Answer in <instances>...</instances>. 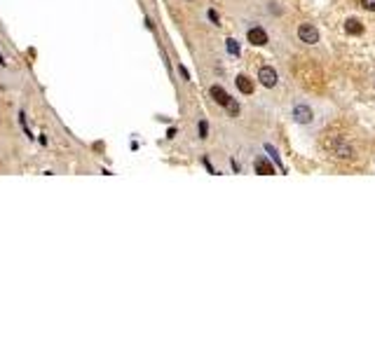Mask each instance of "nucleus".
Instances as JSON below:
<instances>
[{
    "label": "nucleus",
    "mask_w": 375,
    "mask_h": 351,
    "mask_svg": "<svg viewBox=\"0 0 375 351\" xmlns=\"http://www.w3.org/2000/svg\"><path fill=\"white\" fill-rule=\"evenodd\" d=\"M312 117H314L312 108H307V106H296V108H293V119H296V122H300V124H310Z\"/></svg>",
    "instance_id": "obj_4"
},
{
    "label": "nucleus",
    "mask_w": 375,
    "mask_h": 351,
    "mask_svg": "<svg viewBox=\"0 0 375 351\" xmlns=\"http://www.w3.org/2000/svg\"><path fill=\"white\" fill-rule=\"evenodd\" d=\"M253 169H256V173H260V176H272V173H275V166H272L265 157H258V160L253 162Z\"/></svg>",
    "instance_id": "obj_6"
},
{
    "label": "nucleus",
    "mask_w": 375,
    "mask_h": 351,
    "mask_svg": "<svg viewBox=\"0 0 375 351\" xmlns=\"http://www.w3.org/2000/svg\"><path fill=\"white\" fill-rule=\"evenodd\" d=\"M345 33L347 35H359V33H364V23L359 22V19H354V17H350L345 22Z\"/></svg>",
    "instance_id": "obj_7"
},
{
    "label": "nucleus",
    "mask_w": 375,
    "mask_h": 351,
    "mask_svg": "<svg viewBox=\"0 0 375 351\" xmlns=\"http://www.w3.org/2000/svg\"><path fill=\"white\" fill-rule=\"evenodd\" d=\"M209 94H211V98H214V101H216V103H218V106H227V103L232 101V96L227 94V92H225L223 87H218V85H214V87H211V89H209Z\"/></svg>",
    "instance_id": "obj_5"
},
{
    "label": "nucleus",
    "mask_w": 375,
    "mask_h": 351,
    "mask_svg": "<svg viewBox=\"0 0 375 351\" xmlns=\"http://www.w3.org/2000/svg\"><path fill=\"white\" fill-rule=\"evenodd\" d=\"M247 38H249V43L256 45V47H263V45H268V33L263 31L260 26H253V28H249Z\"/></svg>",
    "instance_id": "obj_3"
},
{
    "label": "nucleus",
    "mask_w": 375,
    "mask_h": 351,
    "mask_svg": "<svg viewBox=\"0 0 375 351\" xmlns=\"http://www.w3.org/2000/svg\"><path fill=\"white\" fill-rule=\"evenodd\" d=\"M258 80H260V85L263 87H275L277 85V70L275 68H270V66H263L260 70H258Z\"/></svg>",
    "instance_id": "obj_2"
},
{
    "label": "nucleus",
    "mask_w": 375,
    "mask_h": 351,
    "mask_svg": "<svg viewBox=\"0 0 375 351\" xmlns=\"http://www.w3.org/2000/svg\"><path fill=\"white\" fill-rule=\"evenodd\" d=\"M206 134H209V127H206V122H200V139H206Z\"/></svg>",
    "instance_id": "obj_11"
},
{
    "label": "nucleus",
    "mask_w": 375,
    "mask_h": 351,
    "mask_svg": "<svg viewBox=\"0 0 375 351\" xmlns=\"http://www.w3.org/2000/svg\"><path fill=\"white\" fill-rule=\"evenodd\" d=\"M225 45H227V52L232 54V56H239V43H237L235 38H227Z\"/></svg>",
    "instance_id": "obj_9"
},
{
    "label": "nucleus",
    "mask_w": 375,
    "mask_h": 351,
    "mask_svg": "<svg viewBox=\"0 0 375 351\" xmlns=\"http://www.w3.org/2000/svg\"><path fill=\"white\" fill-rule=\"evenodd\" d=\"M265 150H268V152H270V155H272V160H275V162H277V164H281V160H279V155H277V150H275V148H272V145H265Z\"/></svg>",
    "instance_id": "obj_13"
},
{
    "label": "nucleus",
    "mask_w": 375,
    "mask_h": 351,
    "mask_svg": "<svg viewBox=\"0 0 375 351\" xmlns=\"http://www.w3.org/2000/svg\"><path fill=\"white\" fill-rule=\"evenodd\" d=\"M298 38H300V43H305V45H317L319 43V31H317V26H312V23H300Z\"/></svg>",
    "instance_id": "obj_1"
},
{
    "label": "nucleus",
    "mask_w": 375,
    "mask_h": 351,
    "mask_svg": "<svg viewBox=\"0 0 375 351\" xmlns=\"http://www.w3.org/2000/svg\"><path fill=\"white\" fill-rule=\"evenodd\" d=\"M209 19H211L214 23H218V12H216V10H209Z\"/></svg>",
    "instance_id": "obj_14"
},
{
    "label": "nucleus",
    "mask_w": 375,
    "mask_h": 351,
    "mask_svg": "<svg viewBox=\"0 0 375 351\" xmlns=\"http://www.w3.org/2000/svg\"><path fill=\"white\" fill-rule=\"evenodd\" d=\"M361 5H364V10L375 12V0H361Z\"/></svg>",
    "instance_id": "obj_12"
},
{
    "label": "nucleus",
    "mask_w": 375,
    "mask_h": 351,
    "mask_svg": "<svg viewBox=\"0 0 375 351\" xmlns=\"http://www.w3.org/2000/svg\"><path fill=\"white\" fill-rule=\"evenodd\" d=\"M227 110H230V115H237V113H239V106H237V101H230V103H227Z\"/></svg>",
    "instance_id": "obj_10"
},
{
    "label": "nucleus",
    "mask_w": 375,
    "mask_h": 351,
    "mask_svg": "<svg viewBox=\"0 0 375 351\" xmlns=\"http://www.w3.org/2000/svg\"><path fill=\"white\" fill-rule=\"evenodd\" d=\"M237 89L242 92V94H253V82L249 80L247 75H237Z\"/></svg>",
    "instance_id": "obj_8"
},
{
    "label": "nucleus",
    "mask_w": 375,
    "mask_h": 351,
    "mask_svg": "<svg viewBox=\"0 0 375 351\" xmlns=\"http://www.w3.org/2000/svg\"><path fill=\"white\" fill-rule=\"evenodd\" d=\"M178 73H181V77H183V80H190V75H188V70H185L183 66H178Z\"/></svg>",
    "instance_id": "obj_15"
}]
</instances>
